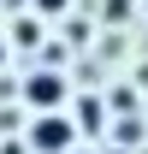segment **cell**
I'll return each mask as SVG.
<instances>
[{
  "instance_id": "6da1fadb",
  "label": "cell",
  "mask_w": 148,
  "mask_h": 154,
  "mask_svg": "<svg viewBox=\"0 0 148 154\" xmlns=\"http://www.w3.org/2000/svg\"><path fill=\"white\" fill-rule=\"evenodd\" d=\"M24 142H30V154H65V148H77V125L54 107V113H36V119H30Z\"/></svg>"
},
{
  "instance_id": "7a4b0ae2",
  "label": "cell",
  "mask_w": 148,
  "mask_h": 154,
  "mask_svg": "<svg viewBox=\"0 0 148 154\" xmlns=\"http://www.w3.org/2000/svg\"><path fill=\"white\" fill-rule=\"evenodd\" d=\"M24 101H30L36 113H54L59 101H65V77H59V71H30V83H24Z\"/></svg>"
},
{
  "instance_id": "3957f363",
  "label": "cell",
  "mask_w": 148,
  "mask_h": 154,
  "mask_svg": "<svg viewBox=\"0 0 148 154\" xmlns=\"http://www.w3.org/2000/svg\"><path fill=\"white\" fill-rule=\"evenodd\" d=\"M101 119H107V113H101V101H77V113H71V125H77V131H101Z\"/></svg>"
},
{
  "instance_id": "277c9868",
  "label": "cell",
  "mask_w": 148,
  "mask_h": 154,
  "mask_svg": "<svg viewBox=\"0 0 148 154\" xmlns=\"http://www.w3.org/2000/svg\"><path fill=\"white\" fill-rule=\"evenodd\" d=\"M12 42H18V48H36V42H42V18H36V12L12 24Z\"/></svg>"
},
{
  "instance_id": "5b68a950",
  "label": "cell",
  "mask_w": 148,
  "mask_h": 154,
  "mask_svg": "<svg viewBox=\"0 0 148 154\" xmlns=\"http://www.w3.org/2000/svg\"><path fill=\"white\" fill-rule=\"evenodd\" d=\"M30 6H36V18H59V12H65L71 0H30Z\"/></svg>"
},
{
  "instance_id": "8992f818",
  "label": "cell",
  "mask_w": 148,
  "mask_h": 154,
  "mask_svg": "<svg viewBox=\"0 0 148 154\" xmlns=\"http://www.w3.org/2000/svg\"><path fill=\"white\" fill-rule=\"evenodd\" d=\"M113 136H119V142H125V148H130V142H136V136H142V131H136V119H119V131H113Z\"/></svg>"
},
{
  "instance_id": "52a82bcc",
  "label": "cell",
  "mask_w": 148,
  "mask_h": 154,
  "mask_svg": "<svg viewBox=\"0 0 148 154\" xmlns=\"http://www.w3.org/2000/svg\"><path fill=\"white\" fill-rule=\"evenodd\" d=\"M0 65H6V36H0Z\"/></svg>"
},
{
  "instance_id": "ba28073f",
  "label": "cell",
  "mask_w": 148,
  "mask_h": 154,
  "mask_svg": "<svg viewBox=\"0 0 148 154\" xmlns=\"http://www.w3.org/2000/svg\"><path fill=\"white\" fill-rule=\"evenodd\" d=\"M65 154H89V148H65Z\"/></svg>"
}]
</instances>
